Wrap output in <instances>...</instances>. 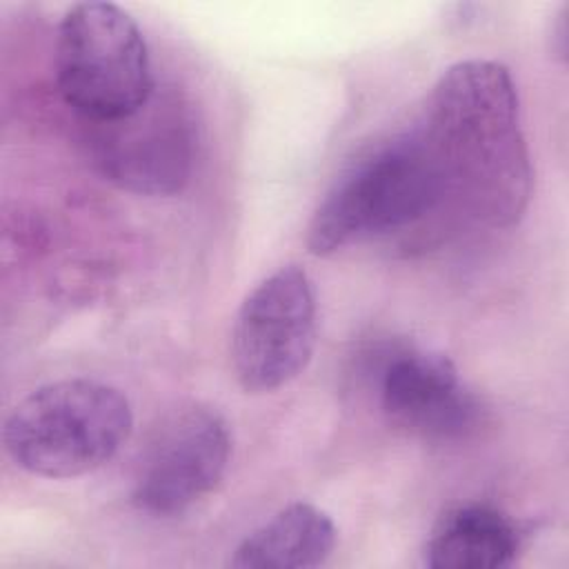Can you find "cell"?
I'll return each mask as SVG.
<instances>
[{"label":"cell","instance_id":"5","mask_svg":"<svg viewBox=\"0 0 569 569\" xmlns=\"http://www.w3.org/2000/svg\"><path fill=\"white\" fill-rule=\"evenodd\" d=\"M318 336L313 282L298 264H287L258 282L242 300L231 362L247 393H269L296 380L311 362Z\"/></svg>","mask_w":569,"mask_h":569},{"label":"cell","instance_id":"2","mask_svg":"<svg viewBox=\"0 0 569 569\" xmlns=\"http://www.w3.org/2000/svg\"><path fill=\"white\" fill-rule=\"evenodd\" d=\"M131 429L133 411L120 389L73 378L24 396L4 420L2 442L27 473L76 478L109 462Z\"/></svg>","mask_w":569,"mask_h":569},{"label":"cell","instance_id":"6","mask_svg":"<svg viewBox=\"0 0 569 569\" xmlns=\"http://www.w3.org/2000/svg\"><path fill=\"white\" fill-rule=\"evenodd\" d=\"M196 133L189 107L171 87H153L133 113L91 122L89 151L100 173L142 196L178 193L193 169Z\"/></svg>","mask_w":569,"mask_h":569},{"label":"cell","instance_id":"10","mask_svg":"<svg viewBox=\"0 0 569 569\" xmlns=\"http://www.w3.org/2000/svg\"><path fill=\"white\" fill-rule=\"evenodd\" d=\"M520 551L516 525L493 507L460 505L433 527L425 545L431 569H500Z\"/></svg>","mask_w":569,"mask_h":569},{"label":"cell","instance_id":"7","mask_svg":"<svg viewBox=\"0 0 569 569\" xmlns=\"http://www.w3.org/2000/svg\"><path fill=\"white\" fill-rule=\"evenodd\" d=\"M231 456L227 420L207 405L173 411L153 433L138 465L133 505L156 518L191 509L222 480Z\"/></svg>","mask_w":569,"mask_h":569},{"label":"cell","instance_id":"3","mask_svg":"<svg viewBox=\"0 0 569 569\" xmlns=\"http://www.w3.org/2000/svg\"><path fill=\"white\" fill-rule=\"evenodd\" d=\"M445 198L418 136L396 138L353 160L329 187L307 227L313 256L402 229Z\"/></svg>","mask_w":569,"mask_h":569},{"label":"cell","instance_id":"1","mask_svg":"<svg viewBox=\"0 0 569 569\" xmlns=\"http://www.w3.org/2000/svg\"><path fill=\"white\" fill-rule=\"evenodd\" d=\"M418 136L440 178L471 218L511 227L533 184L511 73L496 60H462L436 82Z\"/></svg>","mask_w":569,"mask_h":569},{"label":"cell","instance_id":"8","mask_svg":"<svg viewBox=\"0 0 569 569\" xmlns=\"http://www.w3.org/2000/svg\"><path fill=\"white\" fill-rule=\"evenodd\" d=\"M378 400L391 425L429 442L471 436L485 409L442 353L396 351L378 376Z\"/></svg>","mask_w":569,"mask_h":569},{"label":"cell","instance_id":"4","mask_svg":"<svg viewBox=\"0 0 569 569\" xmlns=\"http://www.w3.org/2000/svg\"><path fill=\"white\" fill-rule=\"evenodd\" d=\"M56 82L62 100L87 122L133 113L156 87L133 18L111 2L71 7L58 27Z\"/></svg>","mask_w":569,"mask_h":569},{"label":"cell","instance_id":"9","mask_svg":"<svg viewBox=\"0 0 569 569\" xmlns=\"http://www.w3.org/2000/svg\"><path fill=\"white\" fill-rule=\"evenodd\" d=\"M333 520L309 502H293L253 529L229 560L238 569H309L336 547Z\"/></svg>","mask_w":569,"mask_h":569}]
</instances>
